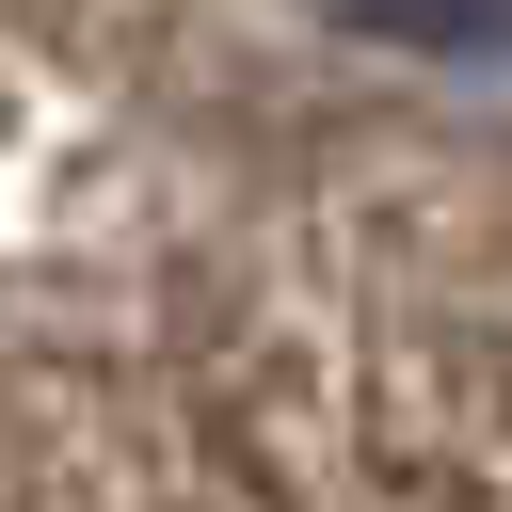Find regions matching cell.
I'll return each instance as SVG.
<instances>
[{
  "label": "cell",
  "mask_w": 512,
  "mask_h": 512,
  "mask_svg": "<svg viewBox=\"0 0 512 512\" xmlns=\"http://www.w3.org/2000/svg\"><path fill=\"white\" fill-rule=\"evenodd\" d=\"M352 32H384V48H432V64H480V48H512V0H336Z\"/></svg>",
  "instance_id": "obj_1"
}]
</instances>
